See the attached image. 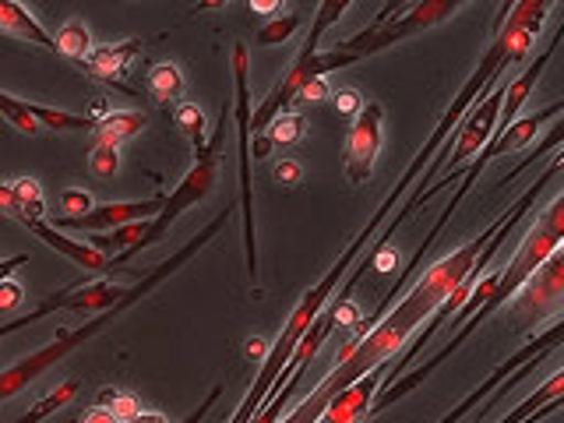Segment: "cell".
I'll return each mask as SVG.
<instances>
[{"label":"cell","mask_w":564,"mask_h":423,"mask_svg":"<svg viewBox=\"0 0 564 423\" xmlns=\"http://www.w3.org/2000/svg\"><path fill=\"white\" fill-rule=\"evenodd\" d=\"M561 243H564V202H561V194L543 208V216L529 226V234H525V240L519 243V251H516V258H511V264L508 269L498 275V286H494V293L484 300L480 307H476L463 325L455 328V335L448 339V346L441 349V352H434V357L423 364V367H416V370H402V378L399 381H392L384 388V392H378L375 395V402H370V410L367 413H378V410H384V405H392V402H399L405 392H413L416 384H423L427 381L434 370L445 364L452 352L463 346L469 335L480 328L487 317L498 311L501 304H508L511 296H519L525 286H529V279H533L536 272H540V264L551 258L554 251H561Z\"/></svg>","instance_id":"7a4b0ae2"},{"label":"cell","mask_w":564,"mask_h":423,"mask_svg":"<svg viewBox=\"0 0 564 423\" xmlns=\"http://www.w3.org/2000/svg\"><path fill=\"white\" fill-rule=\"evenodd\" d=\"M304 131H307V117L304 113H282L261 131V138L269 141V149L272 145H296V141L304 138Z\"/></svg>","instance_id":"ffe728a7"},{"label":"cell","mask_w":564,"mask_h":423,"mask_svg":"<svg viewBox=\"0 0 564 423\" xmlns=\"http://www.w3.org/2000/svg\"><path fill=\"white\" fill-rule=\"evenodd\" d=\"M0 32L14 35V40H22V43H32V46H43V50L57 53V46H53V40H50V32L40 25V18H35L22 4H11V0H0Z\"/></svg>","instance_id":"9a60e30c"},{"label":"cell","mask_w":564,"mask_h":423,"mask_svg":"<svg viewBox=\"0 0 564 423\" xmlns=\"http://www.w3.org/2000/svg\"><path fill=\"white\" fill-rule=\"evenodd\" d=\"M300 29V14L296 11H282V14H275L272 22H264L261 29H258V46H275V43H286L290 35Z\"/></svg>","instance_id":"cb8c5ba5"},{"label":"cell","mask_w":564,"mask_h":423,"mask_svg":"<svg viewBox=\"0 0 564 423\" xmlns=\"http://www.w3.org/2000/svg\"><path fill=\"white\" fill-rule=\"evenodd\" d=\"M226 219H229V208L226 212H219V216L216 219H212L208 226H202L198 229V234H194L184 247H181V251H176V254H170L163 264H155V269L152 272H145V275H141L138 282H134V286H131V293L128 296H123L120 300V304L117 307H110V311H99V314H93V317H88V322L85 325H78V328H67V332H57V335H53V339L46 343V346H40V349H35V352H29V357H22V360H18L14 367H8L4 370V375H0V402H8V399H14V395H22L25 392V388L32 384V381H40L43 375H46V370L50 367H57L64 357H67V352H75L78 346H85L88 339H93V335H99L106 325H110V322H117V317L123 314V311H128V307H134L138 304V300L141 296H149L155 286H159V282H166L176 269H184V264L194 258V254H198L202 251V247L212 240V237H216L219 234V229L226 226Z\"/></svg>","instance_id":"3957f363"},{"label":"cell","mask_w":564,"mask_h":423,"mask_svg":"<svg viewBox=\"0 0 564 423\" xmlns=\"http://www.w3.org/2000/svg\"><path fill=\"white\" fill-rule=\"evenodd\" d=\"M381 123H384V106L381 102H364V110L352 117V128L346 138V181L360 187L375 173V159L381 152Z\"/></svg>","instance_id":"ba28073f"},{"label":"cell","mask_w":564,"mask_h":423,"mask_svg":"<svg viewBox=\"0 0 564 423\" xmlns=\"http://www.w3.org/2000/svg\"><path fill=\"white\" fill-rule=\"evenodd\" d=\"M0 216L22 219V208H18V202H14V191H11V184H0Z\"/></svg>","instance_id":"4dcf8cb0"},{"label":"cell","mask_w":564,"mask_h":423,"mask_svg":"<svg viewBox=\"0 0 564 423\" xmlns=\"http://www.w3.org/2000/svg\"><path fill=\"white\" fill-rule=\"evenodd\" d=\"M561 346V325L554 322L551 325V332H543V335H533V339H529L519 352H516V357H511V360H505L498 370H494V375L480 384V388H476V392H469L463 402H458L455 405V410L452 413H445V416H441L437 423H458V420H463V416H469L473 410H476V405H480L484 402V395H490V392H498V388H501V381L505 378H511V375H516V370L519 367H525V364H533L536 357H543V352H551V349H557Z\"/></svg>","instance_id":"9c48e42d"},{"label":"cell","mask_w":564,"mask_h":423,"mask_svg":"<svg viewBox=\"0 0 564 423\" xmlns=\"http://www.w3.org/2000/svg\"><path fill=\"white\" fill-rule=\"evenodd\" d=\"M234 123L240 141V212H243V258L247 279L258 282V240H254V176H251V57L247 43H234Z\"/></svg>","instance_id":"5b68a950"},{"label":"cell","mask_w":564,"mask_h":423,"mask_svg":"<svg viewBox=\"0 0 564 423\" xmlns=\"http://www.w3.org/2000/svg\"><path fill=\"white\" fill-rule=\"evenodd\" d=\"M275 181L293 187V184L304 181V166H300L296 159H279V163H275Z\"/></svg>","instance_id":"f546056e"},{"label":"cell","mask_w":564,"mask_h":423,"mask_svg":"<svg viewBox=\"0 0 564 423\" xmlns=\"http://www.w3.org/2000/svg\"><path fill=\"white\" fill-rule=\"evenodd\" d=\"M88 170H93L99 181H110L120 170V152L113 145H93V152H88Z\"/></svg>","instance_id":"4316f807"},{"label":"cell","mask_w":564,"mask_h":423,"mask_svg":"<svg viewBox=\"0 0 564 423\" xmlns=\"http://www.w3.org/2000/svg\"><path fill=\"white\" fill-rule=\"evenodd\" d=\"M149 128V113H138V110H113L96 120V145H120L134 134H141Z\"/></svg>","instance_id":"2e32d148"},{"label":"cell","mask_w":564,"mask_h":423,"mask_svg":"<svg viewBox=\"0 0 564 423\" xmlns=\"http://www.w3.org/2000/svg\"><path fill=\"white\" fill-rule=\"evenodd\" d=\"M78 423H117V420H113L110 413H106L102 405H93V410H85V413H82Z\"/></svg>","instance_id":"836d02e7"},{"label":"cell","mask_w":564,"mask_h":423,"mask_svg":"<svg viewBox=\"0 0 564 423\" xmlns=\"http://www.w3.org/2000/svg\"><path fill=\"white\" fill-rule=\"evenodd\" d=\"M557 43H561V40H554L551 46H546V53H540L536 64H529V67L522 70V75H519L516 82L505 85V102H501V113H498V128H508L511 120H519L522 106H525L529 93H533V88H536V82H540V75L546 70V64H551V57H554ZM498 128H494V131H498Z\"/></svg>","instance_id":"5bb4252c"},{"label":"cell","mask_w":564,"mask_h":423,"mask_svg":"<svg viewBox=\"0 0 564 423\" xmlns=\"http://www.w3.org/2000/svg\"><path fill=\"white\" fill-rule=\"evenodd\" d=\"M93 208H96V198H93L88 191H82V187H67V191L61 194V212H64L61 219H82V216H88Z\"/></svg>","instance_id":"484cf974"},{"label":"cell","mask_w":564,"mask_h":423,"mask_svg":"<svg viewBox=\"0 0 564 423\" xmlns=\"http://www.w3.org/2000/svg\"><path fill=\"white\" fill-rule=\"evenodd\" d=\"M145 93L159 102H176L184 96V75L181 67L163 61V64H152L149 75H145Z\"/></svg>","instance_id":"e0dca14e"},{"label":"cell","mask_w":564,"mask_h":423,"mask_svg":"<svg viewBox=\"0 0 564 423\" xmlns=\"http://www.w3.org/2000/svg\"><path fill=\"white\" fill-rule=\"evenodd\" d=\"M463 4H452V0H423V4H399V8H384V14L378 18L375 25L349 35V40H343L339 50L343 57L349 64H360L367 57H375V53L395 46L402 40H410V35H420L434 29L437 22H445V18H452Z\"/></svg>","instance_id":"277c9868"},{"label":"cell","mask_w":564,"mask_h":423,"mask_svg":"<svg viewBox=\"0 0 564 423\" xmlns=\"http://www.w3.org/2000/svg\"><path fill=\"white\" fill-rule=\"evenodd\" d=\"M96 405H102V410L110 413L117 423H128V420H134L141 413L138 395H131V392H113V388H102Z\"/></svg>","instance_id":"d4e9b609"},{"label":"cell","mask_w":564,"mask_h":423,"mask_svg":"<svg viewBox=\"0 0 564 423\" xmlns=\"http://www.w3.org/2000/svg\"><path fill=\"white\" fill-rule=\"evenodd\" d=\"M25 226H29L32 234L40 237L46 247H53L57 254L70 258V261H75L78 269H85L88 275H113V272L123 269V264H117L113 258H106L102 251H96L93 243H82V240H75V237H67L64 229L50 226L46 219H25Z\"/></svg>","instance_id":"8fae6325"},{"label":"cell","mask_w":564,"mask_h":423,"mask_svg":"<svg viewBox=\"0 0 564 423\" xmlns=\"http://www.w3.org/2000/svg\"><path fill=\"white\" fill-rule=\"evenodd\" d=\"M561 110H564V102H554V106H546V110H540V113H529V117H519V120H511L508 128H498L490 134V141L487 145L476 152L484 159V163H490V159H498V155H505V152H519V149H525L529 141L536 138V131L543 128L546 120H557L561 117Z\"/></svg>","instance_id":"7c38bea8"},{"label":"cell","mask_w":564,"mask_h":423,"mask_svg":"<svg viewBox=\"0 0 564 423\" xmlns=\"http://www.w3.org/2000/svg\"><path fill=\"white\" fill-rule=\"evenodd\" d=\"M25 304V286L18 279H4L0 282V314H11Z\"/></svg>","instance_id":"83f0119b"},{"label":"cell","mask_w":564,"mask_h":423,"mask_svg":"<svg viewBox=\"0 0 564 423\" xmlns=\"http://www.w3.org/2000/svg\"><path fill=\"white\" fill-rule=\"evenodd\" d=\"M300 96H304V99H311V102L325 99V96H328V88H325V78H314V82H307L304 88H300Z\"/></svg>","instance_id":"d6a6232c"},{"label":"cell","mask_w":564,"mask_h":423,"mask_svg":"<svg viewBox=\"0 0 564 423\" xmlns=\"http://www.w3.org/2000/svg\"><path fill=\"white\" fill-rule=\"evenodd\" d=\"M61 57H70V61H85L88 53H93V40H88V25L78 22V18H70V22L57 32V40H53Z\"/></svg>","instance_id":"ac0fdd59"},{"label":"cell","mask_w":564,"mask_h":423,"mask_svg":"<svg viewBox=\"0 0 564 423\" xmlns=\"http://www.w3.org/2000/svg\"><path fill=\"white\" fill-rule=\"evenodd\" d=\"M349 11L346 0H339V4H322L314 14V25H311V35H307V43L304 50L296 53V61L290 64L286 75L279 78V85L272 88L269 96H264V102L258 106V110L251 113V131H264L275 117L286 113V106L300 96V88H304L307 82H314V70H311V61H314V53H317V43H322V35L332 22H339V18Z\"/></svg>","instance_id":"52a82bcc"},{"label":"cell","mask_w":564,"mask_h":423,"mask_svg":"<svg viewBox=\"0 0 564 423\" xmlns=\"http://www.w3.org/2000/svg\"><path fill=\"white\" fill-rule=\"evenodd\" d=\"M243 352H247V357H251V360H264V357H269V346H264L261 339H247Z\"/></svg>","instance_id":"e575fe53"},{"label":"cell","mask_w":564,"mask_h":423,"mask_svg":"<svg viewBox=\"0 0 564 423\" xmlns=\"http://www.w3.org/2000/svg\"><path fill=\"white\" fill-rule=\"evenodd\" d=\"M29 264V254H11V258H0V282L4 279H14V272Z\"/></svg>","instance_id":"1f68e13d"},{"label":"cell","mask_w":564,"mask_h":423,"mask_svg":"<svg viewBox=\"0 0 564 423\" xmlns=\"http://www.w3.org/2000/svg\"><path fill=\"white\" fill-rule=\"evenodd\" d=\"M134 57H141V40L106 43V46H96L93 53H88L85 67H88V75H93V78L110 82V85H117V88L128 93V85H123V70L131 67Z\"/></svg>","instance_id":"4fadbf2b"},{"label":"cell","mask_w":564,"mask_h":423,"mask_svg":"<svg viewBox=\"0 0 564 423\" xmlns=\"http://www.w3.org/2000/svg\"><path fill=\"white\" fill-rule=\"evenodd\" d=\"M128 423H170L163 413H138L134 420H128Z\"/></svg>","instance_id":"d590c367"},{"label":"cell","mask_w":564,"mask_h":423,"mask_svg":"<svg viewBox=\"0 0 564 423\" xmlns=\"http://www.w3.org/2000/svg\"><path fill=\"white\" fill-rule=\"evenodd\" d=\"M551 0H522V4H511L505 8V22H511L516 29H525L529 35H536L540 25H543V18L551 14Z\"/></svg>","instance_id":"d6986e66"},{"label":"cell","mask_w":564,"mask_h":423,"mask_svg":"<svg viewBox=\"0 0 564 423\" xmlns=\"http://www.w3.org/2000/svg\"><path fill=\"white\" fill-rule=\"evenodd\" d=\"M332 102L343 117H357L364 110V96L357 93V88H339V93L332 96Z\"/></svg>","instance_id":"f1b7e54d"},{"label":"cell","mask_w":564,"mask_h":423,"mask_svg":"<svg viewBox=\"0 0 564 423\" xmlns=\"http://www.w3.org/2000/svg\"><path fill=\"white\" fill-rule=\"evenodd\" d=\"M498 40H501V46H505L508 64H519V61L529 57V53H533V40H536V35H529L525 29H516L511 22H501V25H498Z\"/></svg>","instance_id":"603a6c76"},{"label":"cell","mask_w":564,"mask_h":423,"mask_svg":"<svg viewBox=\"0 0 564 423\" xmlns=\"http://www.w3.org/2000/svg\"><path fill=\"white\" fill-rule=\"evenodd\" d=\"M0 117H4L11 128H18L22 134H40V120L32 117V102H22L8 93H0Z\"/></svg>","instance_id":"7402d4cb"},{"label":"cell","mask_w":564,"mask_h":423,"mask_svg":"<svg viewBox=\"0 0 564 423\" xmlns=\"http://www.w3.org/2000/svg\"><path fill=\"white\" fill-rule=\"evenodd\" d=\"M226 117H229V102H223V123H219V134L208 141V145L202 149V152H194V166L187 170V176L181 184L173 187V194L166 198V205H163V212L149 223V229H145V237H141L138 243H134V251L128 254V258H134V254H141V251H149L152 243H159L166 234H170V226L184 216L187 208H194V205H202L208 194H212V187H216V176H219V159H216V152H219V141H223V134H226ZM123 258V261H128Z\"/></svg>","instance_id":"8992f818"},{"label":"cell","mask_w":564,"mask_h":423,"mask_svg":"<svg viewBox=\"0 0 564 423\" xmlns=\"http://www.w3.org/2000/svg\"><path fill=\"white\" fill-rule=\"evenodd\" d=\"M166 198H145V202H106V205H96L88 216L82 219H57L50 226L57 229H82V234H106V229H117V226H128V223H145V219H155L159 212H163Z\"/></svg>","instance_id":"30bf717a"},{"label":"cell","mask_w":564,"mask_h":423,"mask_svg":"<svg viewBox=\"0 0 564 423\" xmlns=\"http://www.w3.org/2000/svg\"><path fill=\"white\" fill-rule=\"evenodd\" d=\"M508 67V57H505V46H501V40L494 35V43H490V50L480 57V64H476V70L469 75V82L463 85V93H458L455 99H452V106H448V113L441 117V123L434 128V134L423 141V149L416 152V159L410 166H405V173L399 176V184L388 191V198H384V205L375 212V216L367 219V226L360 229V237L352 240L346 251H343V258L332 264V269L314 282V286L304 293V300L296 304V311L290 314V322H286V328H282V335L279 339L269 346V357H264L261 364V375H258V381L251 384V392L243 395V402H240V410L234 413V420L229 423H251L254 416H258V410L264 402L272 399V392H275V381H279V375H282V367L290 364V357H293V349L300 346V339H304V332L311 328V322L317 314L325 311V304L335 296V290H339V282L346 279V272H349V264H357L360 261V251L364 247L375 240V234H378V226L388 219V212H392L402 198H405V191H410V184L416 181V173H423L427 170V163L434 159V152L445 145V141L452 138V131H455V123L463 120V113L469 110V102L484 93V88L490 85V82H498L501 78V70Z\"/></svg>","instance_id":"6da1fadb"},{"label":"cell","mask_w":564,"mask_h":423,"mask_svg":"<svg viewBox=\"0 0 564 423\" xmlns=\"http://www.w3.org/2000/svg\"><path fill=\"white\" fill-rule=\"evenodd\" d=\"M173 123L191 138L194 152H202V149L208 145V141H205V113H202V106H198V102H176Z\"/></svg>","instance_id":"44dd1931"},{"label":"cell","mask_w":564,"mask_h":423,"mask_svg":"<svg viewBox=\"0 0 564 423\" xmlns=\"http://www.w3.org/2000/svg\"><path fill=\"white\" fill-rule=\"evenodd\" d=\"M251 11H258V14H269V18L282 14V8H279V4H251Z\"/></svg>","instance_id":"8d00e7d4"}]
</instances>
